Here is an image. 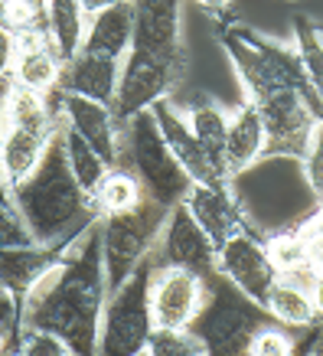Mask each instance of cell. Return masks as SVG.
<instances>
[{"instance_id":"4","label":"cell","mask_w":323,"mask_h":356,"mask_svg":"<svg viewBox=\"0 0 323 356\" xmlns=\"http://www.w3.org/2000/svg\"><path fill=\"white\" fill-rule=\"evenodd\" d=\"M219 43L232 59V69H235L248 102H261L265 95L278 92V88H297L313 102L310 82H307V72H304L294 43L268 40L258 30L232 20L222 23ZM313 108H317V102H313Z\"/></svg>"},{"instance_id":"29","label":"cell","mask_w":323,"mask_h":356,"mask_svg":"<svg viewBox=\"0 0 323 356\" xmlns=\"http://www.w3.org/2000/svg\"><path fill=\"white\" fill-rule=\"evenodd\" d=\"M144 356H206V350H203V343L190 334V327H186V330L154 327Z\"/></svg>"},{"instance_id":"5","label":"cell","mask_w":323,"mask_h":356,"mask_svg":"<svg viewBox=\"0 0 323 356\" xmlns=\"http://www.w3.org/2000/svg\"><path fill=\"white\" fill-rule=\"evenodd\" d=\"M265 324H271L265 304L248 298L219 268L206 275V301L190 324V334L203 343L206 356H242Z\"/></svg>"},{"instance_id":"33","label":"cell","mask_w":323,"mask_h":356,"mask_svg":"<svg viewBox=\"0 0 323 356\" xmlns=\"http://www.w3.org/2000/svg\"><path fill=\"white\" fill-rule=\"evenodd\" d=\"M30 226L20 216V209L13 206V200H0V248H20V245H33Z\"/></svg>"},{"instance_id":"44","label":"cell","mask_w":323,"mask_h":356,"mask_svg":"<svg viewBox=\"0 0 323 356\" xmlns=\"http://www.w3.org/2000/svg\"><path fill=\"white\" fill-rule=\"evenodd\" d=\"M0 291H3V284H0Z\"/></svg>"},{"instance_id":"6","label":"cell","mask_w":323,"mask_h":356,"mask_svg":"<svg viewBox=\"0 0 323 356\" xmlns=\"http://www.w3.org/2000/svg\"><path fill=\"white\" fill-rule=\"evenodd\" d=\"M121 167H128L134 177L140 180V186L147 190L151 200L163 206L183 203V196L190 193V173L180 167V161L173 157V151L167 147L154 111H140L134 118H128L118 131V161Z\"/></svg>"},{"instance_id":"31","label":"cell","mask_w":323,"mask_h":356,"mask_svg":"<svg viewBox=\"0 0 323 356\" xmlns=\"http://www.w3.org/2000/svg\"><path fill=\"white\" fill-rule=\"evenodd\" d=\"M245 353L248 356H294V337L288 334V327L271 321V324H265L258 334L251 337Z\"/></svg>"},{"instance_id":"36","label":"cell","mask_w":323,"mask_h":356,"mask_svg":"<svg viewBox=\"0 0 323 356\" xmlns=\"http://www.w3.org/2000/svg\"><path fill=\"white\" fill-rule=\"evenodd\" d=\"M13 53H17V36L10 26H0V79H10Z\"/></svg>"},{"instance_id":"7","label":"cell","mask_w":323,"mask_h":356,"mask_svg":"<svg viewBox=\"0 0 323 356\" xmlns=\"http://www.w3.org/2000/svg\"><path fill=\"white\" fill-rule=\"evenodd\" d=\"M173 206H163L151 196H144L134 209L98 216V236H101V255H105V281L108 294L147 259L160 238L167 216Z\"/></svg>"},{"instance_id":"15","label":"cell","mask_w":323,"mask_h":356,"mask_svg":"<svg viewBox=\"0 0 323 356\" xmlns=\"http://www.w3.org/2000/svg\"><path fill=\"white\" fill-rule=\"evenodd\" d=\"M151 111H154V121H157L163 140H167V147H170L173 157L180 161V167L190 173L193 184H229V177L219 170L213 163V157L203 151V144L196 140L190 121L180 115V108L173 105L170 98L154 102Z\"/></svg>"},{"instance_id":"8","label":"cell","mask_w":323,"mask_h":356,"mask_svg":"<svg viewBox=\"0 0 323 356\" xmlns=\"http://www.w3.org/2000/svg\"><path fill=\"white\" fill-rule=\"evenodd\" d=\"M151 278L154 259L147 255L115 291L108 294L105 314H101V334H98V353L138 356L147 350V340H151L154 330Z\"/></svg>"},{"instance_id":"12","label":"cell","mask_w":323,"mask_h":356,"mask_svg":"<svg viewBox=\"0 0 323 356\" xmlns=\"http://www.w3.org/2000/svg\"><path fill=\"white\" fill-rule=\"evenodd\" d=\"M151 259L157 268L163 265H176V268H190L199 271V275H213L215 271V245L213 238L206 236L199 222L190 216V209L183 203H176L167 216V226H163L157 245H154Z\"/></svg>"},{"instance_id":"41","label":"cell","mask_w":323,"mask_h":356,"mask_svg":"<svg viewBox=\"0 0 323 356\" xmlns=\"http://www.w3.org/2000/svg\"><path fill=\"white\" fill-rule=\"evenodd\" d=\"M0 200H13L10 186H7V180H3V173H0Z\"/></svg>"},{"instance_id":"3","label":"cell","mask_w":323,"mask_h":356,"mask_svg":"<svg viewBox=\"0 0 323 356\" xmlns=\"http://www.w3.org/2000/svg\"><path fill=\"white\" fill-rule=\"evenodd\" d=\"M229 190L255 232L271 236L281 229H297L301 219L320 203L304 177L301 157L265 154L258 161L229 177Z\"/></svg>"},{"instance_id":"20","label":"cell","mask_w":323,"mask_h":356,"mask_svg":"<svg viewBox=\"0 0 323 356\" xmlns=\"http://www.w3.org/2000/svg\"><path fill=\"white\" fill-rule=\"evenodd\" d=\"M131 36H134V0H124V3H115V7L88 17L82 53L108 56V59L124 63V56L131 49Z\"/></svg>"},{"instance_id":"19","label":"cell","mask_w":323,"mask_h":356,"mask_svg":"<svg viewBox=\"0 0 323 356\" xmlns=\"http://www.w3.org/2000/svg\"><path fill=\"white\" fill-rule=\"evenodd\" d=\"M118 79H121V59H108V56H92L78 49L72 59H65L59 88L69 95L95 98L115 108V95H118Z\"/></svg>"},{"instance_id":"16","label":"cell","mask_w":323,"mask_h":356,"mask_svg":"<svg viewBox=\"0 0 323 356\" xmlns=\"http://www.w3.org/2000/svg\"><path fill=\"white\" fill-rule=\"evenodd\" d=\"M69 245L65 242H53V245L33 242V245H20V248H0V284L13 298L17 321H20V307L26 301V294L33 291V284L43 278L49 268L59 265V259L69 252Z\"/></svg>"},{"instance_id":"34","label":"cell","mask_w":323,"mask_h":356,"mask_svg":"<svg viewBox=\"0 0 323 356\" xmlns=\"http://www.w3.org/2000/svg\"><path fill=\"white\" fill-rule=\"evenodd\" d=\"M10 30H46V0H7Z\"/></svg>"},{"instance_id":"10","label":"cell","mask_w":323,"mask_h":356,"mask_svg":"<svg viewBox=\"0 0 323 356\" xmlns=\"http://www.w3.org/2000/svg\"><path fill=\"white\" fill-rule=\"evenodd\" d=\"M255 108H258L265 134H268L265 154L301 157L304 147H307V138H310L313 121L320 118L310 98L297 92V88H278L261 102H255Z\"/></svg>"},{"instance_id":"23","label":"cell","mask_w":323,"mask_h":356,"mask_svg":"<svg viewBox=\"0 0 323 356\" xmlns=\"http://www.w3.org/2000/svg\"><path fill=\"white\" fill-rule=\"evenodd\" d=\"M88 26V13L78 0H46V36L56 53L65 59L82 49V36Z\"/></svg>"},{"instance_id":"39","label":"cell","mask_w":323,"mask_h":356,"mask_svg":"<svg viewBox=\"0 0 323 356\" xmlns=\"http://www.w3.org/2000/svg\"><path fill=\"white\" fill-rule=\"evenodd\" d=\"M82 7H85V13L92 17V13L98 10H108V7H115V3H124V0H78Z\"/></svg>"},{"instance_id":"27","label":"cell","mask_w":323,"mask_h":356,"mask_svg":"<svg viewBox=\"0 0 323 356\" xmlns=\"http://www.w3.org/2000/svg\"><path fill=\"white\" fill-rule=\"evenodd\" d=\"M63 144H65V157H69V167H72V173H76V180L82 184V190L92 193L111 163H108L105 157H101V154L78 134V131L65 128V121H63Z\"/></svg>"},{"instance_id":"40","label":"cell","mask_w":323,"mask_h":356,"mask_svg":"<svg viewBox=\"0 0 323 356\" xmlns=\"http://www.w3.org/2000/svg\"><path fill=\"white\" fill-rule=\"evenodd\" d=\"M313 307H317V317H323V275H317V284H313Z\"/></svg>"},{"instance_id":"21","label":"cell","mask_w":323,"mask_h":356,"mask_svg":"<svg viewBox=\"0 0 323 356\" xmlns=\"http://www.w3.org/2000/svg\"><path fill=\"white\" fill-rule=\"evenodd\" d=\"M265 144H268V134H265L258 108H255V102L242 98L235 108L229 111V134H226L229 177L238 170H245V167H251L258 157H265Z\"/></svg>"},{"instance_id":"17","label":"cell","mask_w":323,"mask_h":356,"mask_svg":"<svg viewBox=\"0 0 323 356\" xmlns=\"http://www.w3.org/2000/svg\"><path fill=\"white\" fill-rule=\"evenodd\" d=\"M13 36H17V53H13L10 79L17 86L36 92V95L56 92L65 63L63 56L56 53V46L49 43L46 30H23L13 33Z\"/></svg>"},{"instance_id":"9","label":"cell","mask_w":323,"mask_h":356,"mask_svg":"<svg viewBox=\"0 0 323 356\" xmlns=\"http://www.w3.org/2000/svg\"><path fill=\"white\" fill-rule=\"evenodd\" d=\"M183 0H134V36L128 56L186 72Z\"/></svg>"},{"instance_id":"43","label":"cell","mask_w":323,"mask_h":356,"mask_svg":"<svg viewBox=\"0 0 323 356\" xmlns=\"http://www.w3.org/2000/svg\"><path fill=\"white\" fill-rule=\"evenodd\" d=\"M3 353H7V337L0 334V356H3Z\"/></svg>"},{"instance_id":"35","label":"cell","mask_w":323,"mask_h":356,"mask_svg":"<svg viewBox=\"0 0 323 356\" xmlns=\"http://www.w3.org/2000/svg\"><path fill=\"white\" fill-rule=\"evenodd\" d=\"M0 334L7 337V353H17V337H20V321H17V307L7 291H0Z\"/></svg>"},{"instance_id":"26","label":"cell","mask_w":323,"mask_h":356,"mask_svg":"<svg viewBox=\"0 0 323 356\" xmlns=\"http://www.w3.org/2000/svg\"><path fill=\"white\" fill-rule=\"evenodd\" d=\"M294 46L310 82L317 115L323 118V26H317L307 13H294Z\"/></svg>"},{"instance_id":"14","label":"cell","mask_w":323,"mask_h":356,"mask_svg":"<svg viewBox=\"0 0 323 356\" xmlns=\"http://www.w3.org/2000/svg\"><path fill=\"white\" fill-rule=\"evenodd\" d=\"M183 206L190 209V216L199 222V229L213 238L215 252L238 232H255L251 222L245 219V213L238 209L229 184H193L190 193L183 196Z\"/></svg>"},{"instance_id":"32","label":"cell","mask_w":323,"mask_h":356,"mask_svg":"<svg viewBox=\"0 0 323 356\" xmlns=\"http://www.w3.org/2000/svg\"><path fill=\"white\" fill-rule=\"evenodd\" d=\"M301 167H304V177H307L310 190L323 200V118L313 121L307 147L301 154Z\"/></svg>"},{"instance_id":"13","label":"cell","mask_w":323,"mask_h":356,"mask_svg":"<svg viewBox=\"0 0 323 356\" xmlns=\"http://www.w3.org/2000/svg\"><path fill=\"white\" fill-rule=\"evenodd\" d=\"M215 268L258 304H265L268 288L278 278V268L271 265L268 252H265V236H258V232H238L226 245H219Z\"/></svg>"},{"instance_id":"24","label":"cell","mask_w":323,"mask_h":356,"mask_svg":"<svg viewBox=\"0 0 323 356\" xmlns=\"http://www.w3.org/2000/svg\"><path fill=\"white\" fill-rule=\"evenodd\" d=\"M265 307H268L271 321L288 330H304L317 321V307H313L310 291H304L297 284L284 278H274V284L268 288V298H265Z\"/></svg>"},{"instance_id":"22","label":"cell","mask_w":323,"mask_h":356,"mask_svg":"<svg viewBox=\"0 0 323 356\" xmlns=\"http://www.w3.org/2000/svg\"><path fill=\"white\" fill-rule=\"evenodd\" d=\"M190 128L196 140L203 144V151L213 157V163L229 177L226 170V134H229V111L206 92H193L190 98Z\"/></svg>"},{"instance_id":"18","label":"cell","mask_w":323,"mask_h":356,"mask_svg":"<svg viewBox=\"0 0 323 356\" xmlns=\"http://www.w3.org/2000/svg\"><path fill=\"white\" fill-rule=\"evenodd\" d=\"M59 92H63V88H59ZM63 121H65V128L78 131L108 163L118 161L121 124H118V118H115V108H111V105L95 102V98H82V95L63 92Z\"/></svg>"},{"instance_id":"11","label":"cell","mask_w":323,"mask_h":356,"mask_svg":"<svg viewBox=\"0 0 323 356\" xmlns=\"http://www.w3.org/2000/svg\"><path fill=\"white\" fill-rule=\"evenodd\" d=\"M206 301V278L199 271L176 268V265H154L151 278V317L154 327L167 330H186L193 324Z\"/></svg>"},{"instance_id":"42","label":"cell","mask_w":323,"mask_h":356,"mask_svg":"<svg viewBox=\"0 0 323 356\" xmlns=\"http://www.w3.org/2000/svg\"><path fill=\"white\" fill-rule=\"evenodd\" d=\"M0 26H10V17H7V0H0Z\"/></svg>"},{"instance_id":"1","label":"cell","mask_w":323,"mask_h":356,"mask_svg":"<svg viewBox=\"0 0 323 356\" xmlns=\"http://www.w3.org/2000/svg\"><path fill=\"white\" fill-rule=\"evenodd\" d=\"M105 301V255H101V236L95 219L69 245L59 265L33 284V291L20 307V330L23 327L49 330L63 337L72 356H92L98 353Z\"/></svg>"},{"instance_id":"38","label":"cell","mask_w":323,"mask_h":356,"mask_svg":"<svg viewBox=\"0 0 323 356\" xmlns=\"http://www.w3.org/2000/svg\"><path fill=\"white\" fill-rule=\"evenodd\" d=\"M10 86H13V79H0V131H3V121H7V98H10Z\"/></svg>"},{"instance_id":"37","label":"cell","mask_w":323,"mask_h":356,"mask_svg":"<svg viewBox=\"0 0 323 356\" xmlns=\"http://www.w3.org/2000/svg\"><path fill=\"white\" fill-rule=\"evenodd\" d=\"M196 3H199L206 13H213L219 23H229V20H232V17H229V3H232V0H196Z\"/></svg>"},{"instance_id":"28","label":"cell","mask_w":323,"mask_h":356,"mask_svg":"<svg viewBox=\"0 0 323 356\" xmlns=\"http://www.w3.org/2000/svg\"><path fill=\"white\" fill-rule=\"evenodd\" d=\"M265 252H268L271 265L278 271H291L307 265V248H304V238L297 229H281V232L265 236Z\"/></svg>"},{"instance_id":"25","label":"cell","mask_w":323,"mask_h":356,"mask_svg":"<svg viewBox=\"0 0 323 356\" xmlns=\"http://www.w3.org/2000/svg\"><path fill=\"white\" fill-rule=\"evenodd\" d=\"M147 196V190L140 186V180L128 167L121 163H111L105 170V177L98 180V186L92 190V203H95L98 216H111V213H124V209H134Z\"/></svg>"},{"instance_id":"30","label":"cell","mask_w":323,"mask_h":356,"mask_svg":"<svg viewBox=\"0 0 323 356\" xmlns=\"http://www.w3.org/2000/svg\"><path fill=\"white\" fill-rule=\"evenodd\" d=\"M17 353L20 356H72L63 337L40 330V327H23L17 337Z\"/></svg>"},{"instance_id":"2","label":"cell","mask_w":323,"mask_h":356,"mask_svg":"<svg viewBox=\"0 0 323 356\" xmlns=\"http://www.w3.org/2000/svg\"><path fill=\"white\" fill-rule=\"evenodd\" d=\"M10 193H13V206L26 219L33 238L43 242V245H53V242L69 245L98 219L92 193L82 190V184L76 180V173L69 167L63 128L53 138L49 151L43 154V161L36 163V170L26 180H20Z\"/></svg>"}]
</instances>
